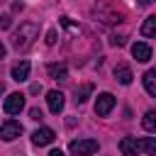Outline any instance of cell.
<instances>
[{"instance_id": "13", "label": "cell", "mask_w": 156, "mask_h": 156, "mask_svg": "<svg viewBox=\"0 0 156 156\" xmlns=\"http://www.w3.org/2000/svg\"><path fill=\"white\" fill-rule=\"evenodd\" d=\"M144 88L149 95H156V71H146L144 73Z\"/></svg>"}, {"instance_id": "1", "label": "cell", "mask_w": 156, "mask_h": 156, "mask_svg": "<svg viewBox=\"0 0 156 156\" xmlns=\"http://www.w3.org/2000/svg\"><path fill=\"white\" fill-rule=\"evenodd\" d=\"M37 34H39V27H37L34 22H24V24H20V29L12 34V46H15V49H27L29 41L37 39Z\"/></svg>"}, {"instance_id": "14", "label": "cell", "mask_w": 156, "mask_h": 156, "mask_svg": "<svg viewBox=\"0 0 156 156\" xmlns=\"http://www.w3.org/2000/svg\"><path fill=\"white\" fill-rule=\"evenodd\" d=\"M136 146H139V154H141V151H149V154H154V151H156V139H154V136L136 139Z\"/></svg>"}, {"instance_id": "15", "label": "cell", "mask_w": 156, "mask_h": 156, "mask_svg": "<svg viewBox=\"0 0 156 156\" xmlns=\"http://www.w3.org/2000/svg\"><path fill=\"white\" fill-rule=\"evenodd\" d=\"M154 32H156V17L149 15V17L144 20V24H141V34H144V37H154Z\"/></svg>"}, {"instance_id": "20", "label": "cell", "mask_w": 156, "mask_h": 156, "mask_svg": "<svg viewBox=\"0 0 156 156\" xmlns=\"http://www.w3.org/2000/svg\"><path fill=\"white\" fill-rule=\"evenodd\" d=\"M12 24V17L10 15H0V29H7Z\"/></svg>"}, {"instance_id": "16", "label": "cell", "mask_w": 156, "mask_h": 156, "mask_svg": "<svg viewBox=\"0 0 156 156\" xmlns=\"http://www.w3.org/2000/svg\"><path fill=\"white\" fill-rule=\"evenodd\" d=\"M141 124H144V129H146V132H154V129H156V112H154V110H149V112L144 115Z\"/></svg>"}, {"instance_id": "23", "label": "cell", "mask_w": 156, "mask_h": 156, "mask_svg": "<svg viewBox=\"0 0 156 156\" xmlns=\"http://www.w3.org/2000/svg\"><path fill=\"white\" fill-rule=\"evenodd\" d=\"M49 156H63V151H61V149H54V151H51Z\"/></svg>"}, {"instance_id": "5", "label": "cell", "mask_w": 156, "mask_h": 156, "mask_svg": "<svg viewBox=\"0 0 156 156\" xmlns=\"http://www.w3.org/2000/svg\"><path fill=\"white\" fill-rule=\"evenodd\" d=\"M22 107H24V95L22 93H12V95L5 98V112L7 115H17Z\"/></svg>"}, {"instance_id": "6", "label": "cell", "mask_w": 156, "mask_h": 156, "mask_svg": "<svg viewBox=\"0 0 156 156\" xmlns=\"http://www.w3.org/2000/svg\"><path fill=\"white\" fill-rule=\"evenodd\" d=\"M56 139V134H54V129H49V127H41V129H37L34 134H32V144H37V146H46V144H51Z\"/></svg>"}, {"instance_id": "25", "label": "cell", "mask_w": 156, "mask_h": 156, "mask_svg": "<svg viewBox=\"0 0 156 156\" xmlns=\"http://www.w3.org/2000/svg\"><path fill=\"white\" fill-rule=\"evenodd\" d=\"M139 2H141V5H151V0H139Z\"/></svg>"}, {"instance_id": "12", "label": "cell", "mask_w": 156, "mask_h": 156, "mask_svg": "<svg viewBox=\"0 0 156 156\" xmlns=\"http://www.w3.org/2000/svg\"><path fill=\"white\" fill-rule=\"evenodd\" d=\"M49 76L54 78V80H66L68 78V71H66V66L63 63H49Z\"/></svg>"}, {"instance_id": "8", "label": "cell", "mask_w": 156, "mask_h": 156, "mask_svg": "<svg viewBox=\"0 0 156 156\" xmlns=\"http://www.w3.org/2000/svg\"><path fill=\"white\" fill-rule=\"evenodd\" d=\"M46 105H49V110H51L54 115H58V112L63 110V93L49 90V93H46Z\"/></svg>"}, {"instance_id": "19", "label": "cell", "mask_w": 156, "mask_h": 156, "mask_svg": "<svg viewBox=\"0 0 156 156\" xmlns=\"http://www.w3.org/2000/svg\"><path fill=\"white\" fill-rule=\"evenodd\" d=\"M56 39H58V32H56V29H49V32H46V44H49V46H54V44H56Z\"/></svg>"}, {"instance_id": "27", "label": "cell", "mask_w": 156, "mask_h": 156, "mask_svg": "<svg viewBox=\"0 0 156 156\" xmlns=\"http://www.w3.org/2000/svg\"><path fill=\"white\" fill-rule=\"evenodd\" d=\"M0 2H2V0H0Z\"/></svg>"}, {"instance_id": "9", "label": "cell", "mask_w": 156, "mask_h": 156, "mask_svg": "<svg viewBox=\"0 0 156 156\" xmlns=\"http://www.w3.org/2000/svg\"><path fill=\"white\" fill-rule=\"evenodd\" d=\"M119 151H122V156H139L136 139L134 136H122L119 139Z\"/></svg>"}, {"instance_id": "26", "label": "cell", "mask_w": 156, "mask_h": 156, "mask_svg": "<svg viewBox=\"0 0 156 156\" xmlns=\"http://www.w3.org/2000/svg\"><path fill=\"white\" fill-rule=\"evenodd\" d=\"M2 93H5V85H2V83H0V95H2Z\"/></svg>"}, {"instance_id": "11", "label": "cell", "mask_w": 156, "mask_h": 156, "mask_svg": "<svg viewBox=\"0 0 156 156\" xmlns=\"http://www.w3.org/2000/svg\"><path fill=\"white\" fill-rule=\"evenodd\" d=\"M115 78H117V80H119L122 85H129L134 76H132L129 66H124V63H117V66H115Z\"/></svg>"}, {"instance_id": "22", "label": "cell", "mask_w": 156, "mask_h": 156, "mask_svg": "<svg viewBox=\"0 0 156 156\" xmlns=\"http://www.w3.org/2000/svg\"><path fill=\"white\" fill-rule=\"evenodd\" d=\"M29 90H32V93H34V95H37V93H41V85H39V83H34V85H32V88H29Z\"/></svg>"}, {"instance_id": "2", "label": "cell", "mask_w": 156, "mask_h": 156, "mask_svg": "<svg viewBox=\"0 0 156 156\" xmlns=\"http://www.w3.org/2000/svg\"><path fill=\"white\" fill-rule=\"evenodd\" d=\"M98 151V141L95 139H76L71 141V154L73 156H93Z\"/></svg>"}, {"instance_id": "4", "label": "cell", "mask_w": 156, "mask_h": 156, "mask_svg": "<svg viewBox=\"0 0 156 156\" xmlns=\"http://www.w3.org/2000/svg\"><path fill=\"white\" fill-rule=\"evenodd\" d=\"M22 134V124L20 122H15V119H7V122H2L0 124V136L5 139V141H12V139H17Z\"/></svg>"}, {"instance_id": "24", "label": "cell", "mask_w": 156, "mask_h": 156, "mask_svg": "<svg viewBox=\"0 0 156 156\" xmlns=\"http://www.w3.org/2000/svg\"><path fill=\"white\" fill-rule=\"evenodd\" d=\"M5 54H7V49L2 46V41H0V58H5Z\"/></svg>"}, {"instance_id": "17", "label": "cell", "mask_w": 156, "mask_h": 156, "mask_svg": "<svg viewBox=\"0 0 156 156\" xmlns=\"http://www.w3.org/2000/svg\"><path fill=\"white\" fill-rule=\"evenodd\" d=\"M90 93H93V85H90V83L80 85V90H76V102H85Z\"/></svg>"}, {"instance_id": "7", "label": "cell", "mask_w": 156, "mask_h": 156, "mask_svg": "<svg viewBox=\"0 0 156 156\" xmlns=\"http://www.w3.org/2000/svg\"><path fill=\"white\" fill-rule=\"evenodd\" d=\"M132 56H134L136 61L146 63V61H151V46L144 44V41H136V44H132Z\"/></svg>"}, {"instance_id": "18", "label": "cell", "mask_w": 156, "mask_h": 156, "mask_svg": "<svg viewBox=\"0 0 156 156\" xmlns=\"http://www.w3.org/2000/svg\"><path fill=\"white\" fill-rule=\"evenodd\" d=\"M110 44H112V46H124V44H127V37H124V34H115V37L110 39Z\"/></svg>"}, {"instance_id": "21", "label": "cell", "mask_w": 156, "mask_h": 156, "mask_svg": "<svg viewBox=\"0 0 156 156\" xmlns=\"http://www.w3.org/2000/svg\"><path fill=\"white\" fill-rule=\"evenodd\" d=\"M29 117H32L34 122H39V119H41L44 115H41V110H39V107H32V110H29Z\"/></svg>"}, {"instance_id": "10", "label": "cell", "mask_w": 156, "mask_h": 156, "mask_svg": "<svg viewBox=\"0 0 156 156\" xmlns=\"http://www.w3.org/2000/svg\"><path fill=\"white\" fill-rule=\"evenodd\" d=\"M27 76H29V61H20L17 66H12V80L22 83L27 80Z\"/></svg>"}, {"instance_id": "3", "label": "cell", "mask_w": 156, "mask_h": 156, "mask_svg": "<svg viewBox=\"0 0 156 156\" xmlns=\"http://www.w3.org/2000/svg\"><path fill=\"white\" fill-rule=\"evenodd\" d=\"M112 107H115V95H110V93L98 95V100H95V115L107 117V115L112 112Z\"/></svg>"}]
</instances>
